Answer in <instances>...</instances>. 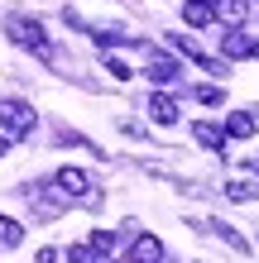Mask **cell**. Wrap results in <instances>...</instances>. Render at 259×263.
Returning a JSON list of instances; mask_svg holds the SVG:
<instances>
[{
    "instance_id": "6da1fadb",
    "label": "cell",
    "mask_w": 259,
    "mask_h": 263,
    "mask_svg": "<svg viewBox=\"0 0 259 263\" xmlns=\"http://www.w3.org/2000/svg\"><path fill=\"white\" fill-rule=\"evenodd\" d=\"M5 34H10V43H20V48H29L34 58H43V63H53V43H48V29H43L39 20H29V14H10L5 20Z\"/></svg>"
},
{
    "instance_id": "7a4b0ae2",
    "label": "cell",
    "mask_w": 259,
    "mask_h": 263,
    "mask_svg": "<svg viewBox=\"0 0 259 263\" xmlns=\"http://www.w3.org/2000/svg\"><path fill=\"white\" fill-rule=\"evenodd\" d=\"M34 125H39V115H34L29 101H0V129H5L10 139L34 134Z\"/></svg>"
},
{
    "instance_id": "3957f363",
    "label": "cell",
    "mask_w": 259,
    "mask_h": 263,
    "mask_svg": "<svg viewBox=\"0 0 259 263\" xmlns=\"http://www.w3.org/2000/svg\"><path fill=\"white\" fill-rule=\"evenodd\" d=\"M53 187L63 192V201H67V196H72V201H87V196H91V177L82 173V167H58V173H53Z\"/></svg>"
},
{
    "instance_id": "277c9868",
    "label": "cell",
    "mask_w": 259,
    "mask_h": 263,
    "mask_svg": "<svg viewBox=\"0 0 259 263\" xmlns=\"http://www.w3.org/2000/svg\"><path fill=\"white\" fill-rule=\"evenodd\" d=\"M125 263H163V239H159V235H149V230H140V235L130 239Z\"/></svg>"
},
{
    "instance_id": "5b68a950",
    "label": "cell",
    "mask_w": 259,
    "mask_h": 263,
    "mask_svg": "<svg viewBox=\"0 0 259 263\" xmlns=\"http://www.w3.org/2000/svg\"><path fill=\"white\" fill-rule=\"evenodd\" d=\"M144 77H149V82H159V86H168V82H178V77H182V67H178V58L154 53V58H149V67H144Z\"/></svg>"
},
{
    "instance_id": "8992f818",
    "label": "cell",
    "mask_w": 259,
    "mask_h": 263,
    "mask_svg": "<svg viewBox=\"0 0 259 263\" xmlns=\"http://www.w3.org/2000/svg\"><path fill=\"white\" fill-rule=\"evenodd\" d=\"M149 120H154V125H178V101L168 91H154V96H149Z\"/></svg>"
},
{
    "instance_id": "52a82bcc",
    "label": "cell",
    "mask_w": 259,
    "mask_h": 263,
    "mask_svg": "<svg viewBox=\"0 0 259 263\" xmlns=\"http://www.w3.org/2000/svg\"><path fill=\"white\" fill-rule=\"evenodd\" d=\"M192 139H197L206 153H221V148H226V129L211 125V120H197V125H192Z\"/></svg>"
},
{
    "instance_id": "ba28073f",
    "label": "cell",
    "mask_w": 259,
    "mask_h": 263,
    "mask_svg": "<svg viewBox=\"0 0 259 263\" xmlns=\"http://www.w3.org/2000/svg\"><path fill=\"white\" fill-rule=\"evenodd\" d=\"M221 53L231 58V63H240V58H254V39L240 34V29H231V34L221 39Z\"/></svg>"
},
{
    "instance_id": "9c48e42d",
    "label": "cell",
    "mask_w": 259,
    "mask_h": 263,
    "mask_svg": "<svg viewBox=\"0 0 259 263\" xmlns=\"http://www.w3.org/2000/svg\"><path fill=\"white\" fill-rule=\"evenodd\" d=\"M216 20L231 24V29H240V24L250 20V0H216Z\"/></svg>"
},
{
    "instance_id": "30bf717a",
    "label": "cell",
    "mask_w": 259,
    "mask_h": 263,
    "mask_svg": "<svg viewBox=\"0 0 259 263\" xmlns=\"http://www.w3.org/2000/svg\"><path fill=\"white\" fill-rule=\"evenodd\" d=\"M226 139H254V110H231L226 115Z\"/></svg>"
},
{
    "instance_id": "8fae6325",
    "label": "cell",
    "mask_w": 259,
    "mask_h": 263,
    "mask_svg": "<svg viewBox=\"0 0 259 263\" xmlns=\"http://www.w3.org/2000/svg\"><path fill=\"white\" fill-rule=\"evenodd\" d=\"M211 20H216V10H211V5H202V0H187V5H182V24H192V29H206Z\"/></svg>"
},
{
    "instance_id": "7c38bea8",
    "label": "cell",
    "mask_w": 259,
    "mask_h": 263,
    "mask_svg": "<svg viewBox=\"0 0 259 263\" xmlns=\"http://www.w3.org/2000/svg\"><path fill=\"white\" fill-rule=\"evenodd\" d=\"M87 249L96 254V258H106V254H115V235H111V230H91V239H87Z\"/></svg>"
},
{
    "instance_id": "4fadbf2b",
    "label": "cell",
    "mask_w": 259,
    "mask_h": 263,
    "mask_svg": "<svg viewBox=\"0 0 259 263\" xmlns=\"http://www.w3.org/2000/svg\"><path fill=\"white\" fill-rule=\"evenodd\" d=\"M211 230H216V235H221L226 244H231V249H240V254H245V249H250V239H245V235H240V230H235V225H226V220H211Z\"/></svg>"
},
{
    "instance_id": "5bb4252c",
    "label": "cell",
    "mask_w": 259,
    "mask_h": 263,
    "mask_svg": "<svg viewBox=\"0 0 259 263\" xmlns=\"http://www.w3.org/2000/svg\"><path fill=\"white\" fill-rule=\"evenodd\" d=\"M20 239H24V225L14 220V215H0V244H10V249H14Z\"/></svg>"
},
{
    "instance_id": "9a60e30c",
    "label": "cell",
    "mask_w": 259,
    "mask_h": 263,
    "mask_svg": "<svg viewBox=\"0 0 259 263\" xmlns=\"http://www.w3.org/2000/svg\"><path fill=\"white\" fill-rule=\"evenodd\" d=\"M259 192V182H245V177H235V182H226V196L231 201H250Z\"/></svg>"
},
{
    "instance_id": "2e32d148",
    "label": "cell",
    "mask_w": 259,
    "mask_h": 263,
    "mask_svg": "<svg viewBox=\"0 0 259 263\" xmlns=\"http://www.w3.org/2000/svg\"><path fill=\"white\" fill-rule=\"evenodd\" d=\"M63 263H101V258H96V254H91V249H87V244H72V249L63 254Z\"/></svg>"
},
{
    "instance_id": "e0dca14e",
    "label": "cell",
    "mask_w": 259,
    "mask_h": 263,
    "mask_svg": "<svg viewBox=\"0 0 259 263\" xmlns=\"http://www.w3.org/2000/svg\"><path fill=\"white\" fill-rule=\"evenodd\" d=\"M197 101H202V105H221L226 91H221V86H197Z\"/></svg>"
},
{
    "instance_id": "ac0fdd59",
    "label": "cell",
    "mask_w": 259,
    "mask_h": 263,
    "mask_svg": "<svg viewBox=\"0 0 259 263\" xmlns=\"http://www.w3.org/2000/svg\"><path fill=\"white\" fill-rule=\"evenodd\" d=\"M106 72H111V77H120V82H130V63H120V58H106Z\"/></svg>"
},
{
    "instance_id": "d6986e66",
    "label": "cell",
    "mask_w": 259,
    "mask_h": 263,
    "mask_svg": "<svg viewBox=\"0 0 259 263\" xmlns=\"http://www.w3.org/2000/svg\"><path fill=\"white\" fill-rule=\"evenodd\" d=\"M58 258H63L58 249H39V263H58Z\"/></svg>"
},
{
    "instance_id": "ffe728a7",
    "label": "cell",
    "mask_w": 259,
    "mask_h": 263,
    "mask_svg": "<svg viewBox=\"0 0 259 263\" xmlns=\"http://www.w3.org/2000/svg\"><path fill=\"white\" fill-rule=\"evenodd\" d=\"M10 144H14V139H10L5 129H0V158H5V153H10Z\"/></svg>"
}]
</instances>
